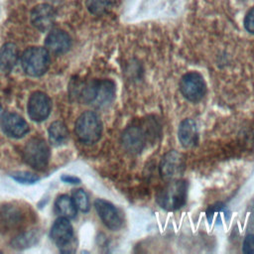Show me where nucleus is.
<instances>
[{
	"label": "nucleus",
	"instance_id": "obj_10",
	"mask_svg": "<svg viewBox=\"0 0 254 254\" xmlns=\"http://www.w3.org/2000/svg\"><path fill=\"white\" fill-rule=\"evenodd\" d=\"M52 101L50 97L41 91L34 92L28 101V114L33 121H44L51 113Z\"/></svg>",
	"mask_w": 254,
	"mask_h": 254
},
{
	"label": "nucleus",
	"instance_id": "obj_22",
	"mask_svg": "<svg viewBox=\"0 0 254 254\" xmlns=\"http://www.w3.org/2000/svg\"><path fill=\"white\" fill-rule=\"evenodd\" d=\"M71 198H72L73 203L77 210H79L81 212H87L89 210L88 196L83 190H81V189L74 190L72 192Z\"/></svg>",
	"mask_w": 254,
	"mask_h": 254
},
{
	"label": "nucleus",
	"instance_id": "obj_12",
	"mask_svg": "<svg viewBox=\"0 0 254 254\" xmlns=\"http://www.w3.org/2000/svg\"><path fill=\"white\" fill-rule=\"evenodd\" d=\"M94 207L101 221L111 230H117L122 226V218L117 208L109 201L98 198L94 201Z\"/></svg>",
	"mask_w": 254,
	"mask_h": 254
},
{
	"label": "nucleus",
	"instance_id": "obj_17",
	"mask_svg": "<svg viewBox=\"0 0 254 254\" xmlns=\"http://www.w3.org/2000/svg\"><path fill=\"white\" fill-rule=\"evenodd\" d=\"M18 61L17 47L12 43H6L0 50V69L9 72L16 65Z\"/></svg>",
	"mask_w": 254,
	"mask_h": 254
},
{
	"label": "nucleus",
	"instance_id": "obj_18",
	"mask_svg": "<svg viewBox=\"0 0 254 254\" xmlns=\"http://www.w3.org/2000/svg\"><path fill=\"white\" fill-rule=\"evenodd\" d=\"M55 210L61 217H65L67 219L75 217L77 212L72 198L66 194L58 196L55 201Z\"/></svg>",
	"mask_w": 254,
	"mask_h": 254
},
{
	"label": "nucleus",
	"instance_id": "obj_24",
	"mask_svg": "<svg viewBox=\"0 0 254 254\" xmlns=\"http://www.w3.org/2000/svg\"><path fill=\"white\" fill-rule=\"evenodd\" d=\"M244 27L249 33L254 34V7L247 12L244 19Z\"/></svg>",
	"mask_w": 254,
	"mask_h": 254
},
{
	"label": "nucleus",
	"instance_id": "obj_9",
	"mask_svg": "<svg viewBox=\"0 0 254 254\" xmlns=\"http://www.w3.org/2000/svg\"><path fill=\"white\" fill-rule=\"evenodd\" d=\"M51 238L62 252H73V230L69 220L65 217L58 218L51 228Z\"/></svg>",
	"mask_w": 254,
	"mask_h": 254
},
{
	"label": "nucleus",
	"instance_id": "obj_13",
	"mask_svg": "<svg viewBox=\"0 0 254 254\" xmlns=\"http://www.w3.org/2000/svg\"><path fill=\"white\" fill-rule=\"evenodd\" d=\"M56 11L48 4L37 5L31 12L32 25L42 32L49 31L55 22Z\"/></svg>",
	"mask_w": 254,
	"mask_h": 254
},
{
	"label": "nucleus",
	"instance_id": "obj_3",
	"mask_svg": "<svg viewBox=\"0 0 254 254\" xmlns=\"http://www.w3.org/2000/svg\"><path fill=\"white\" fill-rule=\"evenodd\" d=\"M74 132L81 143L87 145L96 143L102 133V123L99 116L93 111L83 112L75 122Z\"/></svg>",
	"mask_w": 254,
	"mask_h": 254
},
{
	"label": "nucleus",
	"instance_id": "obj_11",
	"mask_svg": "<svg viewBox=\"0 0 254 254\" xmlns=\"http://www.w3.org/2000/svg\"><path fill=\"white\" fill-rule=\"evenodd\" d=\"M0 126L3 132L11 138H22L29 132L28 123L18 114L6 112L0 118Z\"/></svg>",
	"mask_w": 254,
	"mask_h": 254
},
{
	"label": "nucleus",
	"instance_id": "obj_23",
	"mask_svg": "<svg viewBox=\"0 0 254 254\" xmlns=\"http://www.w3.org/2000/svg\"><path fill=\"white\" fill-rule=\"evenodd\" d=\"M11 178L14 181L18 182L19 184H24V185H33L40 180V178L37 175L32 174L30 172H17L11 175Z\"/></svg>",
	"mask_w": 254,
	"mask_h": 254
},
{
	"label": "nucleus",
	"instance_id": "obj_16",
	"mask_svg": "<svg viewBox=\"0 0 254 254\" xmlns=\"http://www.w3.org/2000/svg\"><path fill=\"white\" fill-rule=\"evenodd\" d=\"M178 138L185 148H191L197 143L198 132L196 128V124L192 119H185L183 120L178 129Z\"/></svg>",
	"mask_w": 254,
	"mask_h": 254
},
{
	"label": "nucleus",
	"instance_id": "obj_26",
	"mask_svg": "<svg viewBox=\"0 0 254 254\" xmlns=\"http://www.w3.org/2000/svg\"><path fill=\"white\" fill-rule=\"evenodd\" d=\"M61 180L64 183L69 184V185H78V184H80V179H78L74 176H70V175H63L61 177Z\"/></svg>",
	"mask_w": 254,
	"mask_h": 254
},
{
	"label": "nucleus",
	"instance_id": "obj_5",
	"mask_svg": "<svg viewBox=\"0 0 254 254\" xmlns=\"http://www.w3.org/2000/svg\"><path fill=\"white\" fill-rule=\"evenodd\" d=\"M50 149L42 138H32L24 148V160L32 168L42 171L49 164Z\"/></svg>",
	"mask_w": 254,
	"mask_h": 254
},
{
	"label": "nucleus",
	"instance_id": "obj_6",
	"mask_svg": "<svg viewBox=\"0 0 254 254\" xmlns=\"http://www.w3.org/2000/svg\"><path fill=\"white\" fill-rule=\"evenodd\" d=\"M27 219V213L21 205L6 203L0 207V231L7 233L19 230Z\"/></svg>",
	"mask_w": 254,
	"mask_h": 254
},
{
	"label": "nucleus",
	"instance_id": "obj_4",
	"mask_svg": "<svg viewBox=\"0 0 254 254\" xmlns=\"http://www.w3.org/2000/svg\"><path fill=\"white\" fill-rule=\"evenodd\" d=\"M50 64L49 53L46 49L32 47L27 49L22 56V67L30 76L43 75Z\"/></svg>",
	"mask_w": 254,
	"mask_h": 254
},
{
	"label": "nucleus",
	"instance_id": "obj_20",
	"mask_svg": "<svg viewBox=\"0 0 254 254\" xmlns=\"http://www.w3.org/2000/svg\"><path fill=\"white\" fill-rule=\"evenodd\" d=\"M39 240V234L37 230H27L21 232L13 238L11 245L15 249H25L36 244Z\"/></svg>",
	"mask_w": 254,
	"mask_h": 254
},
{
	"label": "nucleus",
	"instance_id": "obj_15",
	"mask_svg": "<svg viewBox=\"0 0 254 254\" xmlns=\"http://www.w3.org/2000/svg\"><path fill=\"white\" fill-rule=\"evenodd\" d=\"M70 38L63 30L56 29L51 31L46 38V48L53 54L62 55L66 53L70 48Z\"/></svg>",
	"mask_w": 254,
	"mask_h": 254
},
{
	"label": "nucleus",
	"instance_id": "obj_1",
	"mask_svg": "<svg viewBox=\"0 0 254 254\" xmlns=\"http://www.w3.org/2000/svg\"><path fill=\"white\" fill-rule=\"evenodd\" d=\"M71 94L77 96L84 104L104 107L110 104L115 96V84L109 79L92 80L83 85L72 87Z\"/></svg>",
	"mask_w": 254,
	"mask_h": 254
},
{
	"label": "nucleus",
	"instance_id": "obj_25",
	"mask_svg": "<svg viewBox=\"0 0 254 254\" xmlns=\"http://www.w3.org/2000/svg\"><path fill=\"white\" fill-rule=\"evenodd\" d=\"M242 250L246 254H254V234H249L246 236L243 242Z\"/></svg>",
	"mask_w": 254,
	"mask_h": 254
},
{
	"label": "nucleus",
	"instance_id": "obj_8",
	"mask_svg": "<svg viewBox=\"0 0 254 254\" xmlns=\"http://www.w3.org/2000/svg\"><path fill=\"white\" fill-rule=\"evenodd\" d=\"M185 167L186 163L184 156L181 153L172 150L166 153L161 160L159 166L160 175L168 182L178 180L184 174Z\"/></svg>",
	"mask_w": 254,
	"mask_h": 254
},
{
	"label": "nucleus",
	"instance_id": "obj_2",
	"mask_svg": "<svg viewBox=\"0 0 254 254\" xmlns=\"http://www.w3.org/2000/svg\"><path fill=\"white\" fill-rule=\"evenodd\" d=\"M188 185L185 181L178 179L170 181L157 193L156 200L159 205L169 211L181 208L187 200Z\"/></svg>",
	"mask_w": 254,
	"mask_h": 254
},
{
	"label": "nucleus",
	"instance_id": "obj_14",
	"mask_svg": "<svg viewBox=\"0 0 254 254\" xmlns=\"http://www.w3.org/2000/svg\"><path fill=\"white\" fill-rule=\"evenodd\" d=\"M122 145L126 151L132 154L141 152L146 143V135L138 126H130L126 128L121 137Z\"/></svg>",
	"mask_w": 254,
	"mask_h": 254
},
{
	"label": "nucleus",
	"instance_id": "obj_19",
	"mask_svg": "<svg viewBox=\"0 0 254 254\" xmlns=\"http://www.w3.org/2000/svg\"><path fill=\"white\" fill-rule=\"evenodd\" d=\"M49 140L54 146L64 144L68 138L66 126L62 121H55L49 127Z\"/></svg>",
	"mask_w": 254,
	"mask_h": 254
},
{
	"label": "nucleus",
	"instance_id": "obj_21",
	"mask_svg": "<svg viewBox=\"0 0 254 254\" xmlns=\"http://www.w3.org/2000/svg\"><path fill=\"white\" fill-rule=\"evenodd\" d=\"M118 0H87L88 11L96 16H101L111 11L117 5Z\"/></svg>",
	"mask_w": 254,
	"mask_h": 254
},
{
	"label": "nucleus",
	"instance_id": "obj_7",
	"mask_svg": "<svg viewBox=\"0 0 254 254\" xmlns=\"http://www.w3.org/2000/svg\"><path fill=\"white\" fill-rule=\"evenodd\" d=\"M180 90L188 100L197 102L204 96L206 85L200 73L190 71L184 74L181 78Z\"/></svg>",
	"mask_w": 254,
	"mask_h": 254
}]
</instances>
